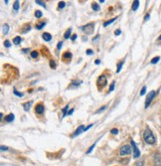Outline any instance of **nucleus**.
Here are the masks:
<instances>
[{
    "instance_id": "nucleus-1",
    "label": "nucleus",
    "mask_w": 161,
    "mask_h": 166,
    "mask_svg": "<svg viewBox=\"0 0 161 166\" xmlns=\"http://www.w3.org/2000/svg\"><path fill=\"white\" fill-rule=\"evenodd\" d=\"M143 139H144V141L147 143V144H154V143H155L154 134L148 127L145 129L144 133H143Z\"/></svg>"
},
{
    "instance_id": "nucleus-2",
    "label": "nucleus",
    "mask_w": 161,
    "mask_h": 166,
    "mask_svg": "<svg viewBox=\"0 0 161 166\" xmlns=\"http://www.w3.org/2000/svg\"><path fill=\"white\" fill-rule=\"evenodd\" d=\"M131 146H132V153H133V157L134 158H138L140 156V150L138 149V147L136 145V143L133 140H131Z\"/></svg>"
},
{
    "instance_id": "nucleus-3",
    "label": "nucleus",
    "mask_w": 161,
    "mask_h": 166,
    "mask_svg": "<svg viewBox=\"0 0 161 166\" xmlns=\"http://www.w3.org/2000/svg\"><path fill=\"white\" fill-rule=\"evenodd\" d=\"M155 95H156V93L154 91H151L148 93V95H147V98H146V100H145V109H147V107L149 106V105L151 104V102L154 98Z\"/></svg>"
},
{
    "instance_id": "nucleus-4",
    "label": "nucleus",
    "mask_w": 161,
    "mask_h": 166,
    "mask_svg": "<svg viewBox=\"0 0 161 166\" xmlns=\"http://www.w3.org/2000/svg\"><path fill=\"white\" fill-rule=\"evenodd\" d=\"M131 153V148H130V145H124L122 146V148L119 150V154L122 156H124V155H128Z\"/></svg>"
},
{
    "instance_id": "nucleus-5",
    "label": "nucleus",
    "mask_w": 161,
    "mask_h": 166,
    "mask_svg": "<svg viewBox=\"0 0 161 166\" xmlns=\"http://www.w3.org/2000/svg\"><path fill=\"white\" fill-rule=\"evenodd\" d=\"M82 30L85 31V33H86V34L91 35L93 32V23H89V24H88L86 26H83Z\"/></svg>"
},
{
    "instance_id": "nucleus-6",
    "label": "nucleus",
    "mask_w": 161,
    "mask_h": 166,
    "mask_svg": "<svg viewBox=\"0 0 161 166\" xmlns=\"http://www.w3.org/2000/svg\"><path fill=\"white\" fill-rule=\"evenodd\" d=\"M106 82H107L106 77L105 75H101V77L97 79V86L101 88H104L105 86H106Z\"/></svg>"
},
{
    "instance_id": "nucleus-7",
    "label": "nucleus",
    "mask_w": 161,
    "mask_h": 166,
    "mask_svg": "<svg viewBox=\"0 0 161 166\" xmlns=\"http://www.w3.org/2000/svg\"><path fill=\"white\" fill-rule=\"evenodd\" d=\"M86 131V127H84V125H80V127L77 128V131H75V133L72 135V137H76V136H78V135H80V133L82 132H85Z\"/></svg>"
},
{
    "instance_id": "nucleus-8",
    "label": "nucleus",
    "mask_w": 161,
    "mask_h": 166,
    "mask_svg": "<svg viewBox=\"0 0 161 166\" xmlns=\"http://www.w3.org/2000/svg\"><path fill=\"white\" fill-rule=\"evenodd\" d=\"M44 110H45V107L42 104H39L36 106V109H35V111H36V114H42L44 113Z\"/></svg>"
},
{
    "instance_id": "nucleus-9",
    "label": "nucleus",
    "mask_w": 161,
    "mask_h": 166,
    "mask_svg": "<svg viewBox=\"0 0 161 166\" xmlns=\"http://www.w3.org/2000/svg\"><path fill=\"white\" fill-rule=\"evenodd\" d=\"M15 118V115L13 114H9L8 115H6L5 118H4V120H5L6 122H12L13 120Z\"/></svg>"
},
{
    "instance_id": "nucleus-10",
    "label": "nucleus",
    "mask_w": 161,
    "mask_h": 166,
    "mask_svg": "<svg viewBox=\"0 0 161 166\" xmlns=\"http://www.w3.org/2000/svg\"><path fill=\"white\" fill-rule=\"evenodd\" d=\"M42 37H43V39L45 40V41H47V42L51 41V39H52L51 34H49V33H43Z\"/></svg>"
},
{
    "instance_id": "nucleus-11",
    "label": "nucleus",
    "mask_w": 161,
    "mask_h": 166,
    "mask_svg": "<svg viewBox=\"0 0 161 166\" xmlns=\"http://www.w3.org/2000/svg\"><path fill=\"white\" fill-rule=\"evenodd\" d=\"M138 6H139V1H138V0H135V1H133V3H132V10H133V11H136L137 8H138Z\"/></svg>"
},
{
    "instance_id": "nucleus-12",
    "label": "nucleus",
    "mask_w": 161,
    "mask_h": 166,
    "mask_svg": "<svg viewBox=\"0 0 161 166\" xmlns=\"http://www.w3.org/2000/svg\"><path fill=\"white\" fill-rule=\"evenodd\" d=\"M18 9H19V1L16 0V1L14 2V4H13V10H14L15 12H17Z\"/></svg>"
},
{
    "instance_id": "nucleus-13",
    "label": "nucleus",
    "mask_w": 161,
    "mask_h": 166,
    "mask_svg": "<svg viewBox=\"0 0 161 166\" xmlns=\"http://www.w3.org/2000/svg\"><path fill=\"white\" fill-rule=\"evenodd\" d=\"M31 105H32V102H25V104L23 105V107H24V110H26V111H28L29 110H30V107H31Z\"/></svg>"
},
{
    "instance_id": "nucleus-14",
    "label": "nucleus",
    "mask_w": 161,
    "mask_h": 166,
    "mask_svg": "<svg viewBox=\"0 0 161 166\" xmlns=\"http://www.w3.org/2000/svg\"><path fill=\"white\" fill-rule=\"evenodd\" d=\"M21 41H22V39H21V37H19V36H17V37H15L14 39H13V43H14L15 45L20 44Z\"/></svg>"
},
{
    "instance_id": "nucleus-15",
    "label": "nucleus",
    "mask_w": 161,
    "mask_h": 166,
    "mask_svg": "<svg viewBox=\"0 0 161 166\" xmlns=\"http://www.w3.org/2000/svg\"><path fill=\"white\" fill-rule=\"evenodd\" d=\"M71 32H72V29L69 28L68 30L66 31V33H65V35H64V38H65V39H69L70 36H71Z\"/></svg>"
},
{
    "instance_id": "nucleus-16",
    "label": "nucleus",
    "mask_w": 161,
    "mask_h": 166,
    "mask_svg": "<svg viewBox=\"0 0 161 166\" xmlns=\"http://www.w3.org/2000/svg\"><path fill=\"white\" fill-rule=\"evenodd\" d=\"M63 58L64 59H69V60H71V58H72V54L70 53V52H66L64 55H63Z\"/></svg>"
},
{
    "instance_id": "nucleus-17",
    "label": "nucleus",
    "mask_w": 161,
    "mask_h": 166,
    "mask_svg": "<svg viewBox=\"0 0 161 166\" xmlns=\"http://www.w3.org/2000/svg\"><path fill=\"white\" fill-rule=\"evenodd\" d=\"M115 20H116V18H113V19H111V20H109V21L105 22V23H104V27H107L109 24L113 23V22H114Z\"/></svg>"
},
{
    "instance_id": "nucleus-18",
    "label": "nucleus",
    "mask_w": 161,
    "mask_h": 166,
    "mask_svg": "<svg viewBox=\"0 0 161 166\" xmlns=\"http://www.w3.org/2000/svg\"><path fill=\"white\" fill-rule=\"evenodd\" d=\"M9 31V25L8 24H4L3 25V34H7Z\"/></svg>"
},
{
    "instance_id": "nucleus-19",
    "label": "nucleus",
    "mask_w": 161,
    "mask_h": 166,
    "mask_svg": "<svg viewBox=\"0 0 161 166\" xmlns=\"http://www.w3.org/2000/svg\"><path fill=\"white\" fill-rule=\"evenodd\" d=\"M80 84H82V82H80V81H74V82H73V84H72L71 88H74V87H78L79 85H80Z\"/></svg>"
},
{
    "instance_id": "nucleus-20",
    "label": "nucleus",
    "mask_w": 161,
    "mask_h": 166,
    "mask_svg": "<svg viewBox=\"0 0 161 166\" xmlns=\"http://www.w3.org/2000/svg\"><path fill=\"white\" fill-rule=\"evenodd\" d=\"M45 25H46V23H45V22H41V23H39V24L36 25V28H37L38 30H41Z\"/></svg>"
},
{
    "instance_id": "nucleus-21",
    "label": "nucleus",
    "mask_w": 161,
    "mask_h": 166,
    "mask_svg": "<svg viewBox=\"0 0 161 166\" xmlns=\"http://www.w3.org/2000/svg\"><path fill=\"white\" fill-rule=\"evenodd\" d=\"M92 8H93V10H95V11L100 10V6H98L97 3H93L92 4Z\"/></svg>"
},
{
    "instance_id": "nucleus-22",
    "label": "nucleus",
    "mask_w": 161,
    "mask_h": 166,
    "mask_svg": "<svg viewBox=\"0 0 161 166\" xmlns=\"http://www.w3.org/2000/svg\"><path fill=\"white\" fill-rule=\"evenodd\" d=\"M122 65H123V62H120L119 64L118 65V70H116V73H119L120 70H122Z\"/></svg>"
},
{
    "instance_id": "nucleus-23",
    "label": "nucleus",
    "mask_w": 161,
    "mask_h": 166,
    "mask_svg": "<svg viewBox=\"0 0 161 166\" xmlns=\"http://www.w3.org/2000/svg\"><path fill=\"white\" fill-rule=\"evenodd\" d=\"M35 2L37 3V4H39V5H41V6H43V7H45V8H46V4H45L43 1H41V0H36Z\"/></svg>"
},
{
    "instance_id": "nucleus-24",
    "label": "nucleus",
    "mask_w": 161,
    "mask_h": 166,
    "mask_svg": "<svg viewBox=\"0 0 161 166\" xmlns=\"http://www.w3.org/2000/svg\"><path fill=\"white\" fill-rule=\"evenodd\" d=\"M35 16L37 17V18H41L42 17V12L40 11V10H37L35 12Z\"/></svg>"
},
{
    "instance_id": "nucleus-25",
    "label": "nucleus",
    "mask_w": 161,
    "mask_h": 166,
    "mask_svg": "<svg viewBox=\"0 0 161 166\" xmlns=\"http://www.w3.org/2000/svg\"><path fill=\"white\" fill-rule=\"evenodd\" d=\"M96 143H97V142H96ZM96 143H93V144L91 147H89V150L87 151V154H89V153H91V152L93 151V149L95 148V145H96Z\"/></svg>"
},
{
    "instance_id": "nucleus-26",
    "label": "nucleus",
    "mask_w": 161,
    "mask_h": 166,
    "mask_svg": "<svg viewBox=\"0 0 161 166\" xmlns=\"http://www.w3.org/2000/svg\"><path fill=\"white\" fill-rule=\"evenodd\" d=\"M159 59H160L159 57H155L154 59H152V60H151V64H156V63H158Z\"/></svg>"
},
{
    "instance_id": "nucleus-27",
    "label": "nucleus",
    "mask_w": 161,
    "mask_h": 166,
    "mask_svg": "<svg viewBox=\"0 0 161 166\" xmlns=\"http://www.w3.org/2000/svg\"><path fill=\"white\" fill-rule=\"evenodd\" d=\"M66 6V3L64 2V1H61L60 3H59V5H58V7H59V9H63Z\"/></svg>"
},
{
    "instance_id": "nucleus-28",
    "label": "nucleus",
    "mask_w": 161,
    "mask_h": 166,
    "mask_svg": "<svg viewBox=\"0 0 161 166\" xmlns=\"http://www.w3.org/2000/svg\"><path fill=\"white\" fill-rule=\"evenodd\" d=\"M4 46H5L6 48H10V47H11V43H10V41H8V40H6V41L4 42Z\"/></svg>"
},
{
    "instance_id": "nucleus-29",
    "label": "nucleus",
    "mask_w": 161,
    "mask_h": 166,
    "mask_svg": "<svg viewBox=\"0 0 161 166\" xmlns=\"http://www.w3.org/2000/svg\"><path fill=\"white\" fill-rule=\"evenodd\" d=\"M69 109V106H67L65 109H63V113H64V114H63V116H66L67 114H68V111H67V110Z\"/></svg>"
},
{
    "instance_id": "nucleus-30",
    "label": "nucleus",
    "mask_w": 161,
    "mask_h": 166,
    "mask_svg": "<svg viewBox=\"0 0 161 166\" xmlns=\"http://www.w3.org/2000/svg\"><path fill=\"white\" fill-rule=\"evenodd\" d=\"M50 67L52 69H55L56 68V63L55 61H50Z\"/></svg>"
},
{
    "instance_id": "nucleus-31",
    "label": "nucleus",
    "mask_w": 161,
    "mask_h": 166,
    "mask_svg": "<svg viewBox=\"0 0 161 166\" xmlns=\"http://www.w3.org/2000/svg\"><path fill=\"white\" fill-rule=\"evenodd\" d=\"M31 57H32V58H37L38 57V53L36 52V51L31 52Z\"/></svg>"
},
{
    "instance_id": "nucleus-32",
    "label": "nucleus",
    "mask_w": 161,
    "mask_h": 166,
    "mask_svg": "<svg viewBox=\"0 0 161 166\" xmlns=\"http://www.w3.org/2000/svg\"><path fill=\"white\" fill-rule=\"evenodd\" d=\"M13 93H14V95H16V96H18V97H23L24 95H23V93H18L17 91H16V89H14V92H13Z\"/></svg>"
},
{
    "instance_id": "nucleus-33",
    "label": "nucleus",
    "mask_w": 161,
    "mask_h": 166,
    "mask_svg": "<svg viewBox=\"0 0 161 166\" xmlns=\"http://www.w3.org/2000/svg\"><path fill=\"white\" fill-rule=\"evenodd\" d=\"M114 85H115V83H114V82L111 83V85L109 86V92H113L114 89Z\"/></svg>"
},
{
    "instance_id": "nucleus-34",
    "label": "nucleus",
    "mask_w": 161,
    "mask_h": 166,
    "mask_svg": "<svg viewBox=\"0 0 161 166\" xmlns=\"http://www.w3.org/2000/svg\"><path fill=\"white\" fill-rule=\"evenodd\" d=\"M146 93V87L144 86V87H143L142 88V89H141V92H140V96H143V95H144V93Z\"/></svg>"
},
{
    "instance_id": "nucleus-35",
    "label": "nucleus",
    "mask_w": 161,
    "mask_h": 166,
    "mask_svg": "<svg viewBox=\"0 0 161 166\" xmlns=\"http://www.w3.org/2000/svg\"><path fill=\"white\" fill-rule=\"evenodd\" d=\"M62 46H63V42H62V41H60L59 43H58V46H57V49H58V50H61Z\"/></svg>"
},
{
    "instance_id": "nucleus-36",
    "label": "nucleus",
    "mask_w": 161,
    "mask_h": 166,
    "mask_svg": "<svg viewBox=\"0 0 161 166\" xmlns=\"http://www.w3.org/2000/svg\"><path fill=\"white\" fill-rule=\"evenodd\" d=\"M110 132L113 133V134H118V131L116 128H113V129L110 131Z\"/></svg>"
},
{
    "instance_id": "nucleus-37",
    "label": "nucleus",
    "mask_w": 161,
    "mask_h": 166,
    "mask_svg": "<svg viewBox=\"0 0 161 166\" xmlns=\"http://www.w3.org/2000/svg\"><path fill=\"white\" fill-rule=\"evenodd\" d=\"M115 36H119L120 35V33H122V31H120L119 29H118V30H115Z\"/></svg>"
},
{
    "instance_id": "nucleus-38",
    "label": "nucleus",
    "mask_w": 161,
    "mask_h": 166,
    "mask_svg": "<svg viewBox=\"0 0 161 166\" xmlns=\"http://www.w3.org/2000/svg\"><path fill=\"white\" fill-rule=\"evenodd\" d=\"M76 39H77V34H75V35H73V36H72V37H71V40H72V41H75Z\"/></svg>"
},
{
    "instance_id": "nucleus-39",
    "label": "nucleus",
    "mask_w": 161,
    "mask_h": 166,
    "mask_svg": "<svg viewBox=\"0 0 161 166\" xmlns=\"http://www.w3.org/2000/svg\"><path fill=\"white\" fill-rule=\"evenodd\" d=\"M74 110H75L74 109H71V110L68 111V114H69V115H72V114H73V113H74Z\"/></svg>"
},
{
    "instance_id": "nucleus-40",
    "label": "nucleus",
    "mask_w": 161,
    "mask_h": 166,
    "mask_svg": "<svg viewBox=\"0 0 161 166\" xmlns=\"http://www.w3.org/2000/svg\"><path fill=\"white\" fill-rule=\"evenodd\" d=\"M105 109V106H102L101 109H100V110H98L97 111V114H98V113H100V111H101V110H104Z\"/></svg>"
},
{
    "instance_id": "nucleus-41",
    "label": "nucleus",
    "mask_w": 161,
    "mask_h": 166,
    "mask_svg": "<svg viewBox=\"0 0 161 166\" xmlns=\"http://www.w3.org/2000/svg\"><path fill=\"white\" fill-rule=\"evenodd\" d=\"M1 150L3 151V150H8V147H6V146H1Z\"/></svg>"
},
{
    "instance_id": "nucleus-42",
    "label": "nucleus",
    "mask_w": 161,
    "mask_h": 166,
    "mask_svg": "<svg viewBox=\"0 0 161 166\" xmlns=\"http://www.w3.org/2000/svg\"><path fill=\"white\" fill-rule=\"evenodd\" d=\"M149 17H150L149 14H147V15L145 16V18H144V21H147V20H148V19H149Z\"/></svg>"
},
{
    "instance_id": "nucleus-43",
    "label": "nucleus",
    "mask_w": 161,
    "mask_h": 166,
    "mask_svg": "<svg viewBox=\"0 0 161 166\" xmlns=\"http://www.w3.org/2000/svg\"><path fill=\"white\" fill-rule=\"evenodd\" d=\"M87 54H88V55H92L93 51H92V50H88V51H87Z\"/></svg>"
},
{
    "instance_id": "nucleus-44",
    "label": "nucleus",
    "mask_w": 161,
    "mask_h": 166,
    "mask_svg": "<svg viewBox=\"0 0 161 166\" xmlns=\"http://www.w3.org/2000/svg\"><path fill=\"white\" fill-rule=\"evenodd\" d=\"M143 165V162H137L136 163V166H142Z\"/></svg>"
},
{
    "instance_id": "nucleus-45",
    "label": "nucleus",
    "mask_w": 161,
    "mask_h": 166,
    "mask_svg": "<svg viewBox=\"0 0 161 166\" xmlns=\"http://www.w3.org/2000/svg\"><path fill=\"white\" fill-rule=\"evenodd\" d=\"M100 63H101L100 60H97V61H96V64H97V65H98V64H100Z\"/></svg>"
},
{
    "instance_id": "nucleus-46",
    "label": "nucleus",
    "mask_w": 161,
    "mask_h": 166,
    "mask_svg": "<svg viewBox=\"0 0 161 166\" xmlns=\"http://www.w3.org/2000/svg\"><path fill=\"white\" fill-rule=\"evenodd\" d=\"M27 50H28V49H23V52H24V53H26V52H27Z\"/></svg>"
},
{
    "instance_id": "nucleus-47",
    "label": "nucleus",
    "mask_w": 161,
    "mask_h": 166,
    "mask_svg": "<svg viewBox=\"0 0 161 166\" xmlns=\"http://www.w3.org/2000/svg\"><path fill=\"white\" fill-rule=\"evenodd\" d=\"M158 40H161V36H160V37L158 38Z\"/></svg>"
}]
</instances>
